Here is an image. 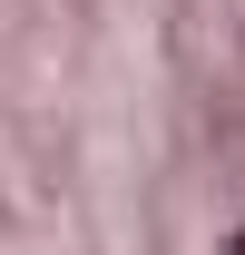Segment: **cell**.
<instances>
[{"label": "cell", "instance_id": "1", "mask_svg": "<svg viewBox=\"0 0 245 255\" xmlns=\"http://www.w3.org/2000/svg\"><path fill=\"white\" fill-rule=\"evenodd\" d=\"M226 255H245V236H236V246H226Z\"/></svg>", "mask_w": 245, "mask_h": 255}]
</instances>
